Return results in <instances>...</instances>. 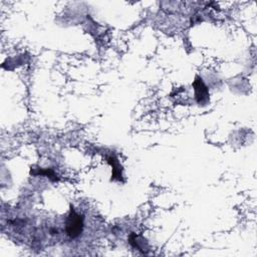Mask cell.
<instances>
[{
  "label": "cell",
  "mask_w": 257,
  "mask_h": 257,
  "mask_svg": "<svg viewBox=\"0 0 257 257\" xmlns=\"http://www.w3.org/2000/svg\"><path fill=\"white\" fill-rule=\"evenodd\" d=\"M193 86H194L195 96H196L197 102L200 103V104H205L209 100V92H208V89H207L206 85L202 81V79H200L197 76L194 83H193Z\"/></svg>",
  "instance_id": "7a4b0ae2"
},
{
  "label": "cell",
  "mask_w": 257,
  "mask_h": 257,
  "mask_svg": "<svg viewBox=\"0 0 257 257\" xmlns=\"http://www.w3.org/2000/svg\"><path fill=\"white\" fill-rule=\"evenodd\" d=\"M83 228L82 217L75 213V211L71 208L70 214L67 218L66 223V232L70 238H76L80 235Z\"/></svg>",
  "instance_id": "6da1fadb"
}]
</instances>
